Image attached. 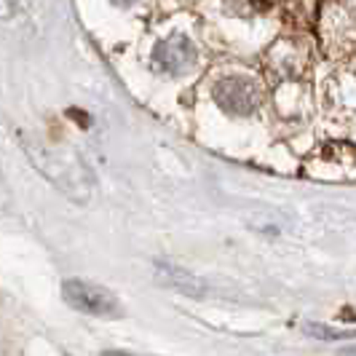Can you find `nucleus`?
I'll list each match as a JSON object with an SVG mask.
<instances>
[{
    "label": "nucleus",
    "instance_id": "f257e3e1",
    "mask_svg": "<svg viewBox=\"0 0 356 356\" xmlns=\"http://www.w3.org/2000/svg\"><path fill=\"white\" fill-rule=\"evenodd\" d=\"M62 298H65L75 311H83V314H91V316H107V319L121 316V303H118V298H115L110 289L91 284V282L67 279V282L62 284Z\"/></svg>",
    "mask_w": 356,
    "mask_h": 356
},
{
    "label": "nucleus",
    "instance_id": "f03ea898",
    "mask_svg": "<svg viewBox=\"0 0 356 356\" xmlns=\"http://www.w3.org/2000/svg\"><path fill=\"white\" fill-rule=\"evenodd\" d=\"M193 62H196V46L185 35L163 38L153 49V67L166 75H182Z\"/></svg>",
    "mask_w": 356,
    "mask_h": 356
},
{
    "label": "nucleus",
    "instance_id": "7ed1b4c3",
    "mask_svg": "<svg viewBox=\"0 0 356 356\" xmlns=\"http://www.w3.org/2000/svg\"><path fill=\"white\" fill-rule=\"evenodd\" d=\"M214 99L222 110H228L233 115H252L257 110L260 94L247 78H222L214 86Z\"/></svg>",
    "mask_w": 356,
    "mask_h": 356
},
{
    "label": "nucleus",
    "instance_id": "20e7f679",
    "mask_svg": "<svg viewBox=\"0 0 356 356\" xmlns=\"http://www.w3.org/2000/svg\"><path fill=\"white\" fill-rule=\"evenodd\" d=\"M153 268H156V279H159L161 284L169 286V289H175V292H179V295L201 298V295L207 292V282H204L201 276H196V273L185 270V268L172 266V263H161V260H156Z\"/></svg>",
    "mask_w": 356,
    "mask_h": 356
},
{
    "label": "nucleus",
    "instance_id": "39448f33",
    "mask_svg": "<svg viewBox=\"0 0 356 356\" xmlns=\"http://www.w3.org/2000/svg\"><path fill=\"white\" fill-rule=\"evenodd\" d=\"M305 332L319 340H348L356 338V330H332L327 324H305Z\"/></svg>",
    "mask_w": 356,
    "mask_h": 356
},
{
    "label": "nucleus",
    "instance_id": "423d86ee",
    "mask_svg": "<svg viewBox=\"0 0 356 356\" xmlns=\"http://www.w3.org/2000/svg\"><path fill=\"white\" fill-rule=\"evenodd\" d=\"M115 6H131V3H137V0H113Z\"/></svg>",
    "mask_w": 356,
    "mask_h": 356
},
{
    "label": "nucleus",
    "instance_id": "0eeeda50",
    "mask_svg": "<svg viewBox=\"0 0 356 356\" xmlns=\"http://www.w3.org/2000/svg\"><path fill=\"white\" fill-rule=\"evenodd\" d=\"M99 356H129V354H121V351H105V354H99Z\"/></svg>",
    "mask_w": 356,
    "mask_h": 356
},
{
    "label": "nucleus",
    "instance_id": "6e6552de",
    "mask_svg": "<svg viewBox=\"0 0 356 356\" xmlns=\"http://www.w3.org/2000/svg\"><path fill=\"white\" fill-rule=\"evenodd\" d=\"M343 356H356V346H354V348H346V351H343Z\"/></svg>",
    "mask_w": 356,
    "mask_h": 356
}]
</instances>
